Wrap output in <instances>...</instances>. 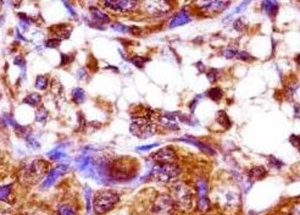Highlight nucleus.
<instances>
[{
  "label": "nucleus",
  "instance_id": "obj_1",
  "mask_svg": "<svg viewBox=\"0 0 300 215\" xmlns=\"http://www.w3.org/2000/svg\"><path fill=\"white\" fill-rule=\"evenodd\" d=\"M48 170V163L43 159H36L28 163L20 171V181L25 186H32L44 177Z\"/></svg>",
  "mask_w": 300,
  "mask_h": 215
},
{
  "label": "nucleus",
  "instance_id": "obj_2",
  "mask_svg": "<svg viewBox=\"0 0 300 215\" xmlns=\"http://www.w3.org/2000/svg\"><path fill=\"white\" fill-rule=\"evenodd\" d=\"M172 201L182 211H191L193 208L194 203L193 190L187 184H185V182L175 184L174 187H172Z\"/></svg>",
  "mask_w": 300,
  "mask_h": 215
},
{
  "label": "nucleus",
  "instance_id": "obj_3",
  "mask_svg": "<svg viewBox=\"0 0 300 215\" xmlns=\"http://www.w3.org/2000/svg\"><path fill=\"white\" fill-rule=\"evenodd\" d=\"M118 200H120L118 193L113 192V191H110V190L99 191L93 200L94 212L99 215L107 213V212L111 211L113 207H115V204L117 203Z\"/></svg>",
  "mask_w": 300,
  "mask_h": 215
},
{
  "label": "nucleus",
  "instance_id": "obj_4",
  "mask_svg": "<svg viewBox=\"0 0 300 215\" xmlns=\"http://www.w3.org/2000/svg\"><path fill=\"white\" fill-rule=\"evenodd\" d=\"M181 174V169L178 168V165L171 163V164H155L151 169V177L156 181L160 182H170L174 181L177 179Z\"/></svg>",
  "mask_w": 300,
  "mask_h": 215
},
{
  "label": "nucleus",
  "instance_id": "obj_5",
  "mask_svg": "<svg viewBox=\"0 0 300 215\" xmlns=\"http://www.w3.org/2000/svg\"><path fill=\"white\" fill-rule=\"evenodd\" d=\"M131 130L132 134L138 137V138H149L156 132L155 125L149 119H144V117H136L133 119L131 123Z\"/></svg>",
  "mask_w": 300,
  "mask_h": 215
},
{
  "label": "nucleus",
  "instance_id": "obj_6",
  "mask_svg": "<svg viewBox=\"0 0 300 215\" xmlns=\"http://www.w3.org/2000/svg\"><path fill=\"white\" fill-rule=\"evenodd\" d=\"M174 201L167 196H159L150 207V215H172Z\"/></svg>",
  "mask_w": 300,
  "mask_h": 215
},
{
  "label": "nucleus",
  "instance_id": "obj_7",
  "mask_svg": "<svg viewBox=\"0 0 300 215\" xmlns=\"http://www.w3.org/2000/svg\"><path fill=\"white\" fill-rule=\"evenodd\" d=\"M217 201L221 208L226 209V211H234L240 204L239 193L234 190L222 191V192L218 195Z\"/></svg>",
  "mask_w": 300,
  "mask_h": 215
},
{
  "label": "nucleus",
  "instance_id": "obj_8",
  "mask_svg": "<svg viewBox=\"0 0 300 215\" xmlns=\"http://www.w3.org/2000/svg\"><path fill=\"white\" fill-rule=\"evenodd\" d=\"M104 5L115 11H131L137 6V1L134 0H106Z\"/></svg>",
  "mask_w": 300,
  "mask_h": 215
},
{
  "label": "nucleus",
  "instance_id": "obj_9",
  "mask_svg": "<svg viewBox=\"0 0 300 215\" xmlns=\"http://www.w3.org/2000/svg\"><path fill=\"white\" fill-rule=\"evenodd\" d=\"M197 190H198V207L200 211L205 212L209 211V200H207V187L206 182L202 179H200L197 185Z\"/></svg>",
  "mask_w": 300,
  "mask_h": 215
},
{
  "label": "nucleus",
  "instance_id": "obj_10",
  "mask_svg": "<svg viewBox=\"0 0 300 215\" xmlns=\"http://www.w3.org/2000/svg\"><path fill=\"white\" fill-rule=\"evenodd\" d=\"M153 160L160 164H171L176 160V153L170 148H163L151 155Z\"/></svg>",
  "mask_w": 300,
  "mask_h": 215
},
{
  "label": "nucleus",
  "instance_id": "obj_11",
  "mask_svg": "<svg viewBox=\"0 0 300 215\" xmlns=\"http://www.w3.org/2000/svg\"><path fill=\"white\" fill-rule=\"evenodd\" d=\"M67 170H69V168H67L66 165H59V166H56V168H54L53 170H51L50 173L47 175L44 182L42 184L43 190H45V188H49L51 185H53L54 182H55L56 180L61 176V175L66 174Z\"/></svg>",
  "mask_w": 300,
  "mask_h": 215
},
{
  "label": "nucleus",
  "instance_id": "obj_12",
  "mask_svg": "<svg viewBox=\"0 0 300 215\" xmlns=\"http://www.w3.org/2000/svg\"><path fill=\"white\" fill-rule=\"evenodd\" d=\"M147 9L148 11H150L153 15L160 16V15H165L170 11L171 9V4L169 1H149L147 4Z\"/></svg>",
  "mask_w": 300,
  "mask_h": 215
},
{
  "label": "nucleus",
  "instance_id": "obj_13",
  "mask_svg": "<svg viewBox=\"0 0 300 215\" xmlns=\"http://www.w3.org/2000/svg\"><path fill=\"white\" fill-rule=\"evenodd\" d=\"M229 5L228 1H220V0H216V1H206L200 4L202 11L207 13H218L222 10H225L227 6Z\"/></svg>",
  "mask_w": 300,
  "mask_h": 215
},
{
  "label": "nucleus",
  "instance_id": "obj_14",
  "mask_svg": "<svg viewBox=\"0 0 300 215\" xmlns=\"http://www.w3.org/2000/svg\"><path fill=\"white\" fill-rule=\"evenodd\" d=\"M189 21H191V17H189L187 11H183V10H182L181 12L176 13L174 17L171 18L169 27H170V28H174V27L186 25V23H188Z\"/></svg>",
  "mask_w": 300,
  "mask_h": 215
},
{
  "label": "nucleus",
  "instance_id": "obj_15",
  "mask_svg": "<svg viewBox=\"0 0 300 215\" xmlns=\"http://www.w3.org/2000/svg\"><path fill=\"white\" fill-rule=\"evenodd\" d=\"M181 141H185V142H188V143H191V144H194V146L199 147L200 149L204 150V152L207 153V154H215V150H213L212 148L206 146V144L202 143V142H199V141H197V139L192 138V137H183V138H181Z\"/></svg>",
  "mask_w": 300,
  "mask_h": 215
},
{
  "label": "nucleus",
  "instance_id": "obj_16",
  "mask_svg": "<svg viewBox=\"0 0 300 215\" xmlns=\"http://www.w3.org/2000/svg\"><path fill=\"white\" fill-rule=\"evenodd\" d=\"M91 13H92V17H93L97 22L106 23L110 21L109 16H107L105 12H102L101 10H99L98 7H94V6L91 7Z\"/></svg>",
  "mask_w": 300,
  "mask_h": 215
},
{
  "label": "nucleus",
  "instance_id": "obj_17",
  "mask_svg": "<svg viewBox=\"0 0 300 215\" xmlns=\"http://www.w3.org/2000/svg\"><path fill=\"white\" fill-rule=\"evenodd\" d=\"M56 31H53L54 33L56 34L58 37H60L61 39L69 38L70 34H71V27L66 26V25H59L55 27Z\"/></svg>",
  "mask_w": 300,
  "mask_h": 215
},
{
  "label": "nucleus",
  "instance_id": "obj_18",
  "mask_svg": "<svg viewBox=\"0 0 300 215\" xmlns=\"http://www.w3.org/2000/svg\"><path fill=\"white\" fill-rule=\"evenodd\" d=\"M264 176H266V170L263 168V166H258V168H253L249 171V174H248V177H249V180H260L263 179Z\"/></svg>",
  "mask_w": 300,
  "mask_h": 215
},
{
  "label": "nucleus",
  "instance_id": "obj_19",
  "mask_svg": "<svg viewBox=\"0 0 300 215\" xmlns=\"http://www.w3.org/2000/svg\"><path fill=\"white\" fill-rule=\"evenodd\" d=\"M72 99H74V102L76 104H81L85 102L86 99V93L85 91L82 90V88H75L74 91H72Z\"/></svg>",
  "mask_w": 300,
  "mask_h": 215
},
{
  "label": "nucleus",
  "instance_id": "obj_20",
  "mask_svg": "<svg viewBox=\"0 0 300 215\" xmlns=\"http://www.w3.org/2000/svg\"><path fill=\"white\" fill-rule=\"evenodd\" d=\"M263 9L267 13H269V15H275L278 10V2L277 1H264Z\"/></svg>",
  "mask_w": 300,
  "mask_h": 215
},
{
  "label": "nucleus",
  "instance_id": "obj_21",
  "mask_svg": "<svg viewBox=\"0 0 300 215\" xmlns=\"http://www.w3.org/2000/svg\"><path fill=\"white\" fill-rule=\"evenodd\" d=\"M23 102H25L26 104H28V106L36 107L37 104L40 103V96L38 93H31L26 97Z\"/></svg>",
  "mask_w": 300,
  "mask_h": 215
},
{
  "label": "nucleus",
  "instance_id": "obj_22",
  "mask_svg": "<svg viewBox=\"0 0 300 215\" xmlns=\"http://www.w3.org/2000/svg\"><path fill=\"white\" fill-rule=\"evenodd\" d=\"M47 86H48V77L47 76H43V75H40V76L37 77L36 87L38 88V90H40V91L47 90Z\"/></svg>",
  "mask_w": 300,
  "mask_h": 215
},
{
  "label": "nucleus",
  "instance_id": "obj_23",
  "mask_svg": "<svg viewBox=\"0 0 300 215\" xmlns=\"http://www.w3.org/2000/svg\"><path fill=\"white\" fill-rule=\"evenodd\" d=\"M217 121L221 123L222 126H225L226 128H228L231 126V120L228 119L227 114L225 111H220L217 114Z\"/></svg>",
  "mask_w": 300,
  "mask_h": 215
},
{
  "label": "nucleus",
  "instance_id": "obj_24",
  "mask_svg": "<svg viewBox=\"0 0 300 215\" xmlns=\"http://www.w3.org/2000/svg\"><path fill=\"white\" fill-rule=\"evenodd\" d=\"M47 119H48L47 109H45V108H40V109H38L36 112V120L38 121V122L44 123L45 121H47Z\"/></svg>",
  "mask_w": 300,
  "mask_h": 215
},
{
  "label": "nucleus",
  "instance_id": "obj_25",
  "mask_svg": "<svg viewBox=\"0 0 300 215\" xmlns=\"http://www.w3.org/2000/svg\"><path fill=\"white\" fill-rule=\"evenodd\" d=\"M10 195H11V186H10V185H4V186H1V191H0L1 201L9 202Z\"/></svg>",
  "mask_w": 300,
  "mask_h": 215
},
{
  "label": "nucleus",
  "instance_id": "obj_26",
  "mask_svg": "<svg viewBox=\"0 0 300 215\" xmlns=\"http://www.w3.org/2000/svg\"><path fill=\"white\" fill-rule=\"evenodd\" d=\"M48 157L51 158L53 160L56 159H63V158H67L66 154H65L64 152H60V148H55L54 150H51V152L48 154Z\"/></svg>",
  "mask_w": 300,
  "mask_h": 215
},
{
  "label": "nucleus",
  "instance_id": "obj_27",
  "mask_svg": "<svg viewBox=\"0 0 300 215\" xmlns=\"http://www.w3.org/2000/svg\"><path fill=\"white\" fill-rule=\"evenodd\" d=\"M207 96L212 99V101H220L222 98V91L220 88H211L207 93Z\"/></svg>",
  "mask_w": 300,
  "mask_h": 215
},
{
  "label": "nucleus",
  "instance_id": "obj_28",
  "mask_svg": "<svg viewBox=\"0 0 300 215\" xmlns=\"http://www.w3.org/2000/svg\"><path fill=\"white\" fill-rule=\"evenodd\" d=\"M58 214L59 215H76L74 209H72L70 206H66V204L59 207Z\"/></svg>",
  "mask_w": 300,
  "mask_h": 215
},
{
  "label": "nucleus",
  "instance_id": "obj_29",
  "mask_svg": "<svg viewBox=\"0 0 300 215\" xmlns=\"http://www.w3.org/2000/svg\"><path fill=\"white\" fill-rule=\"evenodd\" d=\"M145 61H147V59L142 58V56H133V58L131 59V63L133 64V65H136L138 69H143Z\"/></svg>",
  "mask_w": 300,
  "mask_h": 215
},
{
  "label": "nucleus",
  "instance_id": "obj_30",
  "mask_svg": "<svg viewBox=\"0 0 300 215\" xmlns=\"http://www.w3.org/2000/svg\"><path fill=\"white\" fill-rule=\"evenodd\" d=\"M25 139H26L27 144H28V146L31 147L32 149H38V148H39V143H38V141H37L36 138H34L33 136H32V134L27 136Z\"/></svg>",
  "mask_w": 300,
  "mask_h": 215
},
{
  "label": "nucleus",
  "instance_id": "obj_31",
  "mask_svg": "<svg viewBox=\"0 0 300 215\" xmlns=\"http://www.w3.org/2000/svg\"><path fill=\"white\" fill-rule=\"evenodd\" d=\"M61 40L59 38H54V39H49L45 42V47L48 48H58L60 45Z\"/></svg>",
  "mask_w": 300,
  "mask_h": 215
},
{
  "label": "nucleus",
  "instance_id": "obj_32",
  "mask_svg": "<svg viewBox=\"0 0 300 215\" xmlns=\"http://www.w3.org/2000/svg\"><path fill=\"white\" fill-rule=\"evenodd\" d=\"M26 215H49V213H47V211L40 208H34L32 211H29Z\"/></svg>",
  "mask_w": 300,
  "mask_h": 215
},
{
  "label": "nucleus",
  "instance_id": "obj_33",
  "mask_svg": "<svg viewBox=\"0 0 300 215\" xmlns=\"http://www.w3.org/2000/svg\"><path fill=\"white\" fill-rule=\"evenodd\" d=\"M237 53H238V50L226 49L225 52H223V56L227 59H233V58H237Z\"/></svg>",
  "mask_w": 300,
  "mask_h": 215
},
{
  "label": "nucleus",
  "instance_id": "obj_34",
  "mask_svg": "<svg viewBox=\"0 0 300 215\" xmlns=\"http://www.w3.org/2000/svg\"><path fill=\"white\" fill-rule=\"evenodd\" d=\"M85 192H86V200H87V211L91 212V195H92L91 188H89L88 186H86Z\"/></svg>",
  "mask_w": 300,
  "mask_h": 215
},
{
  "label": "nucleus",
  "instance_id": "obj_35",
  "mask_svg": "<svg viewBox=\"0 0 300 215\" xmlns=\"http://www.w3.org/2000/svg\"><path fill=\"white\" fill-rule=\"evenodd\" d=\"M13 63H15L16 65L21 66V67H22V69H25V64H26V61H25V59H23V56H21V55L16 56V58H15V60H13Z\"/></svg>",
  "mask_w": 300,
  "mask_h": 215
},
{
  "label": "nucleus",
  "instance_id": "obj_36",
  "mask_svg": "<svg viewBox=\"0 0 300 215\" xmlns=\"http://www.w3.org/2000/svg\"><path fill=\"white\" fill-rule=\"evenodd\" d=\"M112 28L115 29V31H120V32H126L127 29H128V27L121 25V23H112Z\"/></svg>",
  "mask_w": 300,
  "mask_h": 215
},
{
  "label": "nucleus",
  "instance_id": "obj_37",
  "mask_svg": "<svg viewBox=\"0 0 300 215\" xmlns=\"http://www.w3.org/2000/svg\"><path fill=\"white\" fill-rule=\"evenodd\" d=\"M237 58L240 59V60H249L250 55L248 53L242 52V50H240V52L237 53Z\"/></svg>",
  "mask_w": 300,
  "mask_h": 215
},
{
  "label": "nucleus",
  "instance_id": "obj_38",
  "mask_svg": "<svg viewBox=\"0 0 300 215\" xmlns=\"http://www.w3.org/2000/svg\"><path fill=\"white\" fill-rule=\"evenodd\" d=\"M159 144L158 143H153V144H148V146H142V147H138L137 150L138 152H144V150H149L151 149V148L154 147H158Z\"/></svg>",
  "mask_w": 300,
  "mask_h": 215
},
{
  "label": "nucleus",
  "instance_id": "obj_39",
  "mask_svg": "<svg viewBox=\"0 0 300 215\" xmlns=\"http://www.w3.org/2000/svg\"><path fill=\"white\" fill-rule=\"evenodd\" d=\"M270 164H271L272 166H275V168H281V166H282V163H281L280 160L276 159L275 157L270 158Z\"/></svg>",
  "mask_w": 300,
  "mask_h": 215
},
{
  "label": "nucleus",
  "instance_id": "obj_40",
  "mask_svg": "<svg viewBox=\"0 0 300 215\" xmlns=\"http://www.w3.org/2000/svg\"><path fill=\"white\" fill-rule=\"evenodd\" d=\"M244 22H243L242 20H240V18H238V20L236 21V22H234V28L236 29H238V31H242L243 28H244Z\"/></svg>",
  "mask_w": 300,
  "mask_h": 215
},
{
  "label": "nucleus",
  "instance_id": "obj_41",
  "mask_svg": "<svg viewBox=\"0 0 300 215\" xmlns=\"http://www.w3.org/2000/svg\"><path fill=\"white\" fill-rule=\"evenodd\" d=\"M216 75H217V71L216 70H211V71L207 74V79L210 81H215L216 80Z\"/></svg>",
  "mask_w": 300,
  "mask_h": 215
},
{
  "label": "nucleus",
  "instance_id": "obj_42",
  "mask_svg": "<svg viewBox=\"0 0 300 215\" xmlns=\"http://www.w3.org/2000/svg\"><path fill=\"white\" fill-rule=\"evenodd\" d=\"M64 5H65V6H66V7H67V9H69V12H70V13H71V15H72V16H77V13H76V12H75V10H74V9H72V7H71V5H70V4H69V2L64 1Z\"/></svg>",
  "mask_w": 300,
  "mask_h": 215
},
{
  "label": "nucleus",
  "instance_id": "obj_43",
  "mask_svg": "<svg viewBox=\"0 0 300 215\" xmlns=\"http://www.w3.org/2000/svg\"><path fill=\"white\" fill-rule=\"evenodd\" d=\"M61 58H63V63H61V65H64L65 63H69V56L63 54V55H61Z\"/></svg>",
  "mask_w": 300,
  "mask_h": 215
},
{
  "label": "nucleus",
  "instance_id": "obj_44",
  "mask_svg": "<svg viewBox=\"0 0 300 215\" xmlns=\"http://www.w3.org/2000/svg\"><path fill=\"white\" fill-rule=\"evenodd\" d=\"M294 215H300V206L294 208Z\"/></svg>",
  "mask_w": 300,
  "mask_h": 215
},
{
  "label": "nucleus",
  "instance_id": "obj_45",
  "mask_svg": "<svg viewBox=\"0 0 300 215\" xmlns=\"http://www.w3.org/2000/svg\"><path fill=\"white\" fill-rule=\"evenodd\" d=\"M16 37H17V38H18V39H21V40H26L25 38H23V37H22V36H21L20 31H17V32H16Z\"/></svg>",
  "mask_w": 300,
  "mask_h": 215
},
{
  "label": "nucleus",
  "instance_id": "obj_46",
  "mask_svg": "<svg viewBox=\"0 0 300 215\" xmlns=\"http://www.w3.org/2000/svg\"><path fill=\"white\" fill-rule=\"evenodd\" d=\"M1 215H13V213H12V212H10V211H2Z\"/></svg>",
  "mask_w": 300,
  "mask_h": 215
}]
</instances>
